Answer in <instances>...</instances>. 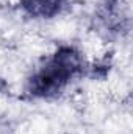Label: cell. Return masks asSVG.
<instances>
[{"mask_svg": "<svg viewBox=\"0 0 133 134\" xmlns=\"http://www.w3.org/2000/svg\"><path fill=\"white\" fill-rule=\"evenodd\" d=\"M83 70V55L72 45H61L27 78L25 92L39 100L57 98Z\"/></svg>", "mask_w": 133, "mask_h": 134, "instance_id": "6da1fadb", "label": "cell"}, {"mask_svg": "<svg viewBox=\"0 0 133 134\" xmlns=\"http://www.w3.org/2000/svg\"><path fill=\"white\" fill-rule=\"evenodd\" d=\"M70 0H19V6L32 19H53L66 11Z\"/></svg>", "mask_w": 133, "mask_h": 134, "instance_id": "7a4b0ae2", "label": "cell"}]
</instances>
